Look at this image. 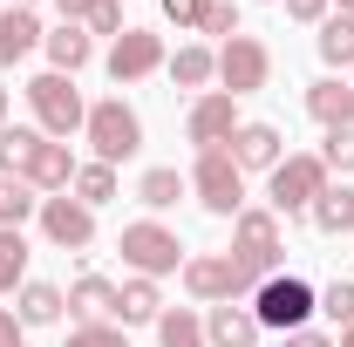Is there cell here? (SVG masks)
Listing matches in <instances>:
<instances>
[{
  "mask_svg": "<svg viewBox=\"0 0 354 347\" xmlns=\"http://www.w3.org/2000/svg\"><path fill=\"white\" fill-rule=\"evenodd\" d=\"M232 130H239V95H225V88L198 95V102L184 109V136H191L198 150H225Z\"/></svg>",
  "mask_w": 354,
  "mask_h": 347,
  "instance_id": "12",
  "label": "cell"
},
{
  "mask_svg": "<svg viewBox=\"0 0 354 347\" xmlns=\"http://www.w3.org/2000/svg\"><path fill=\"white\" fill-rule=\"evenodd\" d=\"M307 116L320 123V130H348V123H354V88L341 82V75L307 82Z\"/></svg>",
  "mask_w": 354,
  "mask_h": 347,
  "instance_id": "16",
  "label": "cell"
},
{
  "mask_svg": "<svg viewBox=\"0 0 354 347\" xmlns=\"http://www.w3.org/2000/svg\"><path fill=\"white\" fill-rule=\"evenodd\" d=\"M157 347H205V320L191 306H164L157 313Z\"/></svg>",
  "mask_w": 354,
  "mask_h": 347,
  "instance_id": "27",
  "label": "cell"
},
{
  "mask_svg": "<svg viewBox=\"0 0 354 347\" xmlns=\"http://www.w3.org/2000/svg\"><path fill=\"white\" fill-rule=\"evenodd\" d=\"M307 225L320 232V238H348V232H354V184H327V191L313 198Z\"/></svg>",
  "mask_w": 354,
  "mask_h": 347,
  "instance_id": "21",
  "label": "cell"
},
{
  "mask_svg": "<svg viewBox=\"0 0 354 347\" xmlns=\"http://www.w3.org/2000/svg\"><path fill=\"white\" fill-rule=\"evenodd\" d=\"M35 212H41L35 184H21V177H0V225H28Z\"/></svg>",
  "mask_w": 354,
  "mask_h": 347,
  "instance_id": "29",
  "label": "cell"
},
{
  "mask_svg": "<svg viewBox=\"0 0 354 347\" xmlns=\"http://www.w3.org/2000/svg\"><path fill=\"white\" fill-rule=\"evenodd\" d=\"M191 198L212 218H239L245 212V171L232 164V150H198V164H191Z\"/></svg>",
  "mask_w": 354,
  "mask_h": 347,
  "instance_id": "7",
  "label": "cell"
},
{
  "mask_svg": "<svg viewBox=\"0 0 354 347\" xmlns=\"http://www.w3.org/2000/svg\"><path fill=\"white\" fill-rule=\"evenodd\" d=\"M320 191H327V164H320V150H286V157L266 171V198H272V212H279V218H307Z\"/></svg>",
  "mask_w": 354,
  "mask_h": 347,
  "instance_id": "3",
  "label": "cell"
},
{
  "mask_svg": "<svg viewBox=\"0 0 354 347\" xmlns=\"http://www.w3.org/2000/svg\"><path fill=\"white\" fill-rule=\"evenodd\" d=\"M0 347H28V327L14 320V306H0Z\"/></svg>",
  "mask_w": 354,
  "mask_h": 347,
  "instance_id": "38",
  "label": "cell"
},
{
  "mask_svg": "<svg viewBox=\"0 0 354 347\" xmlns=\"http://www.w3.org/2000/svg\"><path fill=\"white\" fill-rule=\"evenodd\" d=\"M28 286V238H21V225H0V293L14 300Z\"/></svg>",
  "mask_w": 354,
  "mask_h": 347,
  "instance_id": "26",
  "label": "cell"
},
{
  "mask_svg": "<svg viewBox=\"0 0 354 347\" xmlns=\"http://www.w3.org/2000/svg\"><path fill=\"white\" fill-rule=\"evenodd\" d=\"M82 28H88V41H95V35H109V41H116V35H123V0H95Z\"/></svg>",
  "mask_w": 354,
  "mask_h": 347,
  "instance_id": "35",
  "label": "cell"
},
{
  "mask_svg": "<svg viewBox=\"0 0 354 347\" xmlns=\"http://www.w3.org/2000/svg\"><path fill=\"white\" fill-rule=\"evenodd\" d=\"M21 184H35V191H48V198H62V191L75 184V150L55 143V136H41L35 157H28V171H21Z\"/></svg>",
  "mask_w": 354,
  "mask_h": 347,
  "instance_id": "13",
  "label": "cell"
},
{
  "mask_svg": "<svg viewBox=\"0 0 354 347\" xmlns=\"http://www.w3.org/2000/svg\"><path fill=\"white\" fill-rule=\"evenodd\" d=\"M171 55H164V35H150V28H123L116 41H109V82L116 88H130V82H143V75H157Z\"/></svg>",
  "mask_w": 354,
  "mask_h": 347,
  "instance_id": "10",
  "label": "cell"
},
{
  "mask_svg": "<svg viewBox=\"0 0 354 347\" xmlns=\"http://www.w3.org/2000/svg\"><path fill=\"white\" fill-rule=\"evenodd\" d=\"M0 130H7V88H0Z\"/></svg>",
  "mask_w": 354,
  "mask_h": 347,
  "instance_id": "42",
  "label": "cell"
},
{
  "mask_svg": "<svg viewBox=\"0 0 354 347\" xmlns=\"http://www.w3.org/2000/svg\"><path fill=\"white\" fill-rule=\"evenodd\" d=\"M279 7H286V21H307V28H320L334 14V0H279Z\"/></svg>",
  "mask_w": 354,
  "mask_h": 347,
  "instance_id": "37",
  "label": "cell"
},
{
  "mask_svg": "<svg viewBox=\"0 0 354 347\" xmlns=\"http://www.w3.org/2000/svg\"><path fill=\"white\" fill-rule=\"evenodd\" d=\"M62 306H68V293H62V286L28 279V286L14 293V320H21V327H55V320H62Z\"/></svg>",
  "mask_w": 354,
  "mask_h": 347,
  "instance_id": "22",
  "label": "cell"
},
{
  "mask_svg": "<svg viewBox=\"0 0 354 347\" xmlns=\"http://www.w3.org/2000/svg\"><path fill=\"white\" fill-rule=\"evenodd\" d=\"M7 7H35V0H7Z\"/></svg>",
  "mask_w": 354,
  "mask_h": 347,
  "instance_id": "44",
  "label": "cell"
},
{
  "mask_svg": "<svg viewBox=\"0 0 354 347\" xmlns=\"http://www.w3.org/2000/svg\"><path fill=\"white\" fill-rule=\"evenodd\" d=\"M198 35H212V41H232V35H239V7H232V0H212V7H205V21H198Z\"/></svg>",
  "mask_w": 354,
  "mask_h": 347,
  "instance_id": "34",
  "label": "cell"
},
{
  "mask_svg": "<svg viewBox=\"0 0 354 347\" xmlns=\"http://www.w3.org/2000/svg\"><path fill=\"white\" fill-rule=\"evenodd\" d=\"M266 82H272V48L259 35H232L218 48V88L225 95H259Z\"/></svg>",
  "mask_w": 354,
  "mask_h": 347,
  "instance_id": "9",
  "label": "cell"
},
{
  "mask_svg": "<svg viewBox=\"0 0 354 347\" xmlns=\"http://www.w3.org/2000/svg\"><path fill=\"white\" fill-rule=\"evenodd\" d=\"M28 95V109H35V130L55 136V143H68V136L88 123V102H82V88H75V75H35V82L21 88Z\"/></svg>",
  "mask_w": 354,
  "mask_h": 347,
  "instance_id": "4",
  "label": "cell"
},
{
  "mask_svg": "<svg viewBox=\"0 0 354 347\" xmlns=\"http://www.w3.org/2000/svg\"><path fill=\"white\" fill-rule=\"evenodd\" d=\"M157 313H164V293H157V279H123L116 286V327L130 334V327H157Z\"/></svg>",
  "mask_w": 354,
  "mask_h": 347,
  "instance_id": "18",
  "label": "cell"
},
{
  "mask_svg": "<svg viewBox=\"0 0 354 347\" xmlns=\"http://www.w3.org/2000/svg\"><path fill=\"white\" fill-rule=\"evenodd\" d=\"M184 293L198 306H225V300H252L259 279L232 259V252H198V259H184Z\"/></svg>",
  "mask_w": 354,
  "mask_h": 347,
  "instance_id": "6",
  "label": "cell"
},
{
  "mask_svg": "<svg viewBox=\"0 0 354 347\" xmlns=\"http://www.w3.org/2000/svg\"><path fill=\"white\" fill-rule=\"evenodd\" d=\"M88 7H95V0H55V14H62V21H75V28L88 21Z\"/></svg>",
  "mask_w": 354,
  "mask_h": 347,
  "instance_id": "40",
  "label": "cell"
},
{
  "mask_svg": "<svg viewBox=\"0 0 354 347\" xmlns=\"http://www.w3.org/2000/svg\"><path fill=\"white\" fill-rule=\"evenodd\" d=\"M348 88H354V75H348Z\"/></svg>",
  "mask_w": 354,
  "mask_h": 347,
  "instance_id": "45",
  "label": "cell"
},
{
  "mask_svg": "<svg viewBox=\"0 0 354 347\" xmlns=\"http://www.w3.org/2000/svg\"><path fill=\"white\" fill-rule=\"evenodd\" d=\"M41 55L55 75H82L88 62H95V41H88V28H75V21H62L55 35H41Z\"/></svg>",
  "mask_w": 354,
  "mask_h": 347,
  "instance_id": "17",
  "label": "cell"
},
{
  "mask_svg": "<svg viewBox=\"0 0 354 347\" xmlns=\"http://www.w3.org/2000/svg\"><path fill=\"white\" fill-rule=\"evenodd\" d=\"M334 347H354V327H341V341H334Z\"/></svg>",
  "mask_w": 354,
  "mask_h": 347,
  "instance_id": "41",
  "label": "cell"
},
{
  "mask_svg": "<svg viewBox=\"0 0 354 347\" xmlns=\"http://www.w3.org/2000/svg\"><path fill=\"white\" fill-rule=\"evenodd\" d=\"M259 320H252V306H239V300H225L205 313V347H259Z\"/></svg>",
  "mask_w": 354,
  "mask_h": 347,
  "instance_id": "15",
  "label": "cell"
},
{
  "mask_svg": "<svg viewBox=\"0 0 354 347\" xmlns=\"http://www.w3.org/2000/svg\"><path fill=\"white\" fill-rule=\"evenodd\" d=\"M320 313H327L334 327H354V279H327V286H320Z\"/></svg>",
  "mask_w": 354,
  "mask_h": 347,
  "instance_id": "31",
  "label": "cell"
},
{
  "mask_svg": "<svg viewBox=\"0 0 354 347\" xmlns=\"http://www.w3.org/2000/svg\"><path fill=\"white\" fill-rule=\"evenodd\" d=\"M41 238L48 245H62V252H88V245H95V212H88L82 198H68V191H62V198H41Z\"/></svg>",
  "mask_w": 354,
  "mask_h": 347,
  "instance_id": "11",
  "label": "cell"
},
{
  "mask_svg": "<svg viewBox=\"0 0 354 347\" xmlns=\"http://www.w3.org/2000/svg\"><path fill=\"white\" fill-rule=\"evenodd\" d=\"M35 48H41V21H35V7H0V68L28 62Z\"/></svg>",
  "mask_w": 354,
  "mask_h": 347,
  "instance_id": "19",
  "label": "cell"
},
{
  "mask_svg": "<svg viewBox=\"0 0 354 347\" xmlns=\"http://www.w3.org/2000/svg\"><path fill=\"white\" fill-rule=\"evenodd\" d=\"M286 347H334V334H320V327H300V334H286Z\"/></svg>",
  "mask_w": 354,
  "mask_h": 347,
  "instance_id": "39",
  "label": "cell"
},
{
  "mask_svg": "<svg viewBox=\"0 0 354 347\" xmlns=\"http://www.w3.org/2000/svg\"><path fill=\"white\" fill-rule=\"evenodd\" d=\"M245 306H252V320H259L266 334H300L313 313H320V286L300 279V272H272V279H259V293Z\"/></svg>",
  "mask_w": 354,
  "mask_h": 347,
  "instance_id": "1",
  "label": "cell"
},
{
  "mask_svg": "<svg viewBox=\"0 0 354 347\" xmlns=\"http://www.w3.org/2000/svg\"><path fill=\"white\" fill-rule=\"evenodd\" d=\"M68 191H75V198H82L88 212H102V205H109V198H116V171H109V164H95V157H88V164H75V184H68Z\"/></svg>",
  "mask_w": 354,
  "mask_h": 347,
  "instance_id": "28",
  "label": "cell"
},
{
  "mask_svg": "<svg viewBox=\"0 0 354 347\" xmlns=\"http://www.w3.org/2000/svg\"><path fill=\"white\" fill-rule=\"evenodd\" d=\"M205 7H212V0H164V21H177V35H191V28L205 21Z\"/></svg>",
  "mask_w": 354,
  "mask_h": 347,
  "instance_id": "36",
  "label": "cell"
},
{
  "mask_svg": "<svg viewBox=\"0 0 354 347\" xmlns=\"http://www.w3.org/2000/svg\"><path fill=\"white\" fill-rule=\"evenodd\" d=\"M164 68H171V82H177V88H205V82H218V48L184 41L171 62H164Z\"/></svg>",
  "mask_w": 354,
  "mask_h": 347,
  "instance_id": "23",
  "label": "cell"
},
{
  "mask_svg": "<svg viewBox=\"0 0 354 347\" xmlns=\"http://www.w3.org/2000/svg\"><path fill=\"white\" fill-rule=\"evenodd\" d=\"M82 136H88V150H95V164H130L136 150H143V116H136L123 95H102V102H88V123H82Z\"/></svg>",
  "mask_w": 354,
  "mask_h": 347,
  "instance_id": "2",
  "label": "cell"
},
{
  "mask_svg": "<svg viewBox=\"0 0 354 347\" xmlns=\"http://www.w3.org/2000/svg\"><path fill=\"white\" fill-rule=\"evenodd\" d=\"M334 7H341V14H354V0H334Z\"/></svg>",
  "mask_w": 354,
  "mask_h": 347,
  "instance_id": "43",
  "label": "cell"
},
{
  "mask_svg": "<svg viewBox=\"0 0 354 347\" xmlns=\"http://www.w3.org/2000/svg\"><path fill=\"white\" fill-rule=\"evenodd\" d=\"M279 252H286V238H279V212H245L232 218V259L245 265L252 279H272L279 272Z\"/></svg>",
  "mask_w": 354,
  "mask_h": 347,
  "instance_id": "8",
  "label": "cell"
},
{
  "mask_svg": "<svg viewBox=\"0 0 354 347\" xmlns=\"http://www.w3.org/2000/svg\"><path fill=\"white\" fill-rule=\"evenodd\" d=\"M62 347H130V334H123L116 320H88V327H68Z\"/></svg>",
  "mask_w": 354,
  "mask_h": 347,
  "instance_id": "32",
  "label": "cell"
},
{
  "mask_svg": "<svg viewBox=\"0 0 354 347\" xmlns=\"http://www.w3.org/2000/svg\"><path fill=\"white\" fill-rule=\"evenodd\" d=\"M313 48H320L327 68H348V75H354V14H327L320 35H313Z\"/></svg>",
  "mask_w": 354,
  "mask_h": 347,
  "instance_id": "25",
  "label": "cell"
},
{
  "mask_svg": "<svg viewBox=\"0 0 354 347\" xmlns=\"http://www.w3.org/2000/svg\"><path fill=\"white\" fill-rule=\"evenodd\" d=\"M184 191H191V177H177V164H150L136 177V205H150V212H171Z\"/></svg>",
  "mask_w": 354,
  "mask_h": 347,
  "instance_id": "24",
  "label": "cell"
},
{
  "mask_svg": "<svg viewBox=\"0 0 354 347\" xmlns=\"http://www.w3.org/2000/svg\"><path fill=\"white\" fill-rule=\"evenodd\" d=\"M116 252H123V265H130L136 279H171V272H184V245H177L171 225H157V218H136V225H123Z\"/></svg>",
  "mask_w": 354,
  "mask_h": 347,
  "instance_id": "5",
  "label": "cell"
},
{
  "mask_svg": "<svg viewBox=\"0 0 354 347\" xmlns=\"http://www.w3.org/2000/svg\"><path fill=\"white\" fill-rule=\"evenodd\" d=\"M68 313H75V327H88V320H116V279L82 272V279L68 286Z\"/></svg>",
  "mask_w": 354,
  "mask_h": 347,
  "instance_id": "20",
  "label": "cell"
},
{
  "mask_svg": "<svg viewBox=\"0 0 354 347\" xmlns=\"http://www.w3.org/2000/svg\"><path fill=\"white\" fill-rule=\"evenodd\" d=\"M35 143H41V130H0V177H21V171H28Z\"/></svg>",
  "mask_w": 354,
  "mask_h": 347,
  "instance_id": "30",
  "label": "cell"
},
{
  "mask_svg": "<svg viewBox=\"0 0 354 347\" xmlns=\"http://www.w3.org/2000/svg\"><path fill=\"white\" fill-rule=\"evenodd\" d=\"M225 150H232V164H239V171H272V164L286 157V136L272 130V123H239Z\"/></svg>",
  "mask_w": 354,
  "mask_h": 347,
  "instance_id": "14",
  "label": "cell"
},
{
  "mask_svg": "<svg viewBox=\"0 0 354 347\" xmlns=\"http://www.w3.org/2000/svg\"><path fill=\"white\" fill-rule=\"evenodd\" d=\"M320 164H327V177H334V171L354 177V123H348V130H327V143H320Z\"/></svg>",
  "mask_w": 354,
  "mask_h": 347,
  "instance_id": "33",
  "label": "cell"
}]
</instances>
